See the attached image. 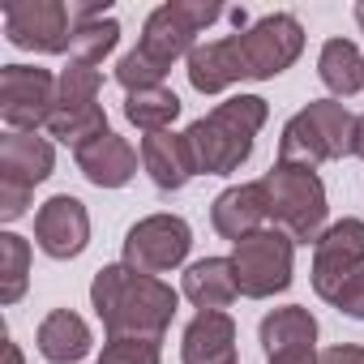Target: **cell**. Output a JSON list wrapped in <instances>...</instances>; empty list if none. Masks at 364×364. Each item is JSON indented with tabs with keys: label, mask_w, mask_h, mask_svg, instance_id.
<instances>
[{
	"label": "cell",
	"mask_w": 364,
	"mask_h": 364,
	"mask_svg": "<svg viewBox=\"0 0 364 364\" xmlns=\"http://www.w3.org/2000/svg\"><path fill=\"white\" fill-rule=\"evenodd\" d=\"M90 309L107 334H137V338L163 343V334L180 309V291L154 274H137L133 266L112 262V266L95 270Z\"/></svg>",
	"instance_id": "6da1fadb"
},
{
	"label": "cell",
	"mask_w": 364,
	"mask_h": 364,
	"mask_svg": "<svg viewBox=\"0 0 364 364\" xmlns=\"http://www.w3.org/2000/svg\"><path fill=\"white\" fill-rule=\"evenodd\" d=\"M270 103L262 95H232L185 129L198 176H232L253 159V137L266 129Z\"/></svg>",
	"instance_id": "7a4b0ae2"
},
{
	"label": "cell",
	"mask_w": 364,
	"mask_h": 364,
	"mask_svg": "<svg viewBox=\"0 0 364 364\" xmlns=\"http://www.w3.org/2000/svg\"><path fill=\"white\" fill-rule=\"evenodd\" d=\"M262 189H266V215L270 228L287 232L296 245H317V236L330 228V202H326V185L321 176L309 167H291V163H274L262 176Z\"/></svg>",
	"instance_id": "3957f363"
},
{
	"label": "cell",
	"mask_w": 364,
	"mask_h": 364,
	"mask_svg": "<svg viewBox=\"0 0 364 364\" xmlns=\"http://www.w3.org/2000/svg\"><path fill=\"white\" fill-rule=\"evenodd\" d=\"M232 266H236V283L245 300H270L283 296L291 287L296 274V240L279 228H262L253 236H245L240 245H232Z\"/></svg>",
	"instance_id": "277c9868"
},
{
	"label": "cell",
	"mask_w": 364,
	"mask_h": 364,
	"mask_svg": "<svg viewBox=\"0 0 364 364\" xmlns=\"http://www.w3.org/2000/svg\"><path fill=\"white\" fill-rule=\"evenodd\" d=\"M223 18V5L215 0H167V5L150 9L146 26H141V52H150L154 60H163L167 69L176 60H189L198 48V35L210 31Z\"/></svg>",
	"instance_id": "5b68a950"
},
{
	"label": "cell",
	"mask_w": 364,
	"mask_h": 364,
	"mask_svg": "<svg viewBox=\"0 0 364 364\" xmlns=\"http://www.w3.org/2000/svg\"><path fill=\"white\" fill-rule=\"evenodd\" d=\"M193 249V228L180 215H146L124 232V253L120 262L133 266L137 274H167L189 262Z\"/></svg>",
	"instance_id": "8992f818"
},
{
	"label": "cell",
	"mask_w": 364,
	"mask_h": 364,
	"mask_svg": "<svg viewBox=\"0 0 364 364\" xmlns=\"http://www.w3.org/2000/svg\"><path fill=\"white\" fill-rule=\"evenodd\" d=\"M56 112V73L39 65L0 69V120L9 133H39Z\"/></svg>",
	"instance_id": "52a82bcc"
},
{
	"label": "cell",
	"mask_w": 364,
	"mask_h": 364,
	"mask_svg": "<svg viewBox=\"0 0 364 364\" xmlns=\"http://www.w3.org/2000/svg\"><path fill=\"white\" fill-rule=\"evenodd\" d=\"M236 43H240L245 65H249V82H270L300 60L304 26L291 14H266V18L249 22V31L236 35Z\"/></svg>",
	"instance_id": "ba28073f"
},
{
	"label": "cell",
	"mask_w": 364,
	"mask_h": 364,
	"mask_svg": "<svg viewBox=\"0 0 364 364\" xmlns=\"http://www.w3.org/2000/svg\"><path fill=\"white\" fill-rule=\"evenodd\" d=\"M5 39L22 52L60 56L73 43V18L65 0H9L5 5Z\"/></svg>",
	"instance_id": "9c48e42d"
},
{
	"label": "cell",
	"mask_w": 364,
	"mask_h": 364,
	"mask_svg": "<svg viewBox=\"0 0 364 364\" xmlns=\"http://www.w3.org/2000/svg\"><path fill=\"white\" fill-rule=\"evenodd\" d=\"M364 270V219H338L330 223L317 245H313V291L334 304V296L343 291V283L351 274Z\"/></svg>",
	"instance_id": "30bf717a"
},
{
	"label": "cell",
	"mask_w": 364,
	"mask_h": 364,
	"mask_svg": "<svg viewBox=\"0 0 364 364\" xmlns=\"http://www.w3.org/2000/svg\"><path fill=\"white\" fill-rule=\"evenodd\" d=\"M35 245L52 262H73L90 245V210L73 193H56L35 210Z\"/></svg>",
	"instance_id": "8fae6325"
},
{
	"label": "cell",
	"mask_w": 364,
	"mask_h": 364,
	"mask_svg": "<svg viewBox=\"0 0 364 364\" xmlns=\"http://www.w3.org/2000/svg\"><path fill=\"white\" fill-rule=\"evenodd\" d=\"M73 163H77V171L90 180L95 189H124L129 180L137 176V163H141V150H133V141L129 137H120V133H103V137H95L90 146H82V150H73Z\"/></svg>",
	"instance_id": "7c38bea8"
},
{
	"label": "cell",
	"mask_w": 364,
	"mask_h": 364,
	"mask_svg": "<svg viewBox=\"0 0 364 364\" xmlns=\"http://www.w3.org/2000/svg\"><path fill=\"white\" fill-rule=\"evenodd\" d=\"M137 150H141V171L150 176V185L159 193H180L198 176L193 154H189V141H185V133H176V129L146 133Z\"/></svg>",
	"instance_id": "4fadbf2b"
},
{
	"label": "cell",
	"mask_w": 364,
	"mask_h": 364,
	"mask_svg": "<svg viewBox=\"0 0 364 364\" xmlns=\"http://www.w3.org/2000/svg\"><path fill=\"white\" fill-rule=\"evenodd\" d=\"M210 228H215L223 240H232V245H240L245 236L270 228L262 180H245V185L223 189V193L215 198V206H210Z\"/></svg>",
	"instance_id": "5bb4252c"
},
{
	"label": "cell",
	"mask_w": 364,
	"mask_h": 364,
	"mask_svg": "<svg viewBox=\"0 0 364 364\" xmlns=\"http://www.w3.org/2000/svg\"><path fill=\"white\" fill-rule=\"evenodd\" d=\"M185 65H189V69H185V73H189V86H193L198 95H223V90H232L236 82L249 77V65H245V56H240L236 35L198 43Z\"/></svg>",
	"instance_id": "9a60e30c"
},
{
	"label": "cell",
	"mask_w": 364,
	"mask_h": 364,
	"mask_svg": "<svg viewBox=\"0 0 364 364\" xmlns=\"http://www.w3.org/2000/svg\"><path fill=\"white\" fill-rule=\"evenodd\" d=\"M317 317L304 304H283L270 309L257 326V343L266 351V360H283V355H313L317 351Z\"/></svg>",
	"instance_id": "2e32d148"
},
{
	"label": "cell",
	"mask_w": 364,
	"mask_h": 364,
	"mask_svg": "<svg viewBox=\"0 0 364 364\" xmlns=\"http://www.w3.org/2000/svg\"><path fill=\"white\" fill-rule=\"evenodd\" d=\"M56 171V146L39 133H5L0 137V180L35 189Z\"/></svg>",
	"instance_id": "e0dca14e"
},
{
	"label": "cell",
	"mask_w": 364,
	"mask_h": 364,
	"mask_svg": "<svg viewBox=\"0 0 364 364\" xmlns=\"http://www.w3.org/2000/svg\"><path fill=\"white\" fill-rule=\"evenodd\" d=\"M180 360L185 364H240L236 360V321L232 313H198L180 334Z\"/></svg>",
	"instance_id": "ac0fdd59"
},
{
	"label": "cell",
	"mask_w": 364,
	"mask_h": 364,
	"mask_svg": "<svg viewBox=\"0 0 364 364\" xmlns=\"http://www.w3.org/2000/svg\"><path fill=\"white\" fill-rule=\"evenodd\" d=\"M180 296H185L198 313H228V304L240 300V283H236V266L232 257H202L185 266V283H180Z\"/></svg>",
	"instance_id": "d6986e66"
},
{
	"label": "cell",
	"mask_w": 364,
	"mask_h": 364,
	"mask_svg": "<svg viewBox=\"0 0 364 364\" xmlns=\"http://www.w3.org/2000/svg\"><path fill=\"white\" fill-rule=\"evenodd\" d=\"M35 343H39L43 360H52V364H82L95 347V334H90L86 317H77L73 309H52L39 321Z\"/></svg>",
	"instance_id": "ffe728a7"
},
{
	"label": "cell",
	"mask_w": 364,
	"mask_h": 364,
	"mask_svg": "<svg viewBox=\"0 0 364 364\" xmlns=\"http://www.w3.org/2000/svg\"><path fill=\"white\" fill-rule=\"evenodd\" d=\"M317 77L330 99H351L364 90V52L351 39H326L317 56Z\"/></svg>",
	"instance_id": "44dd1931"
},
{
	"label": "cell",
	"mask_w": 364,
	"mask_h": 364,
	"mask_svg": "<svg viewBox=\"0 0 364 364\" xmlns=\"http://www.w3.org/2000/svg\"><path fill=\"white\" fill-rule=\"evenodd\" d=\"M304 116L317 124L330 159H351L355 154V116L347 112L343 99H309Z\"/></svg>",
	"instance_id": "7402d4cb"
},
{
	"label": "cell",
	"mask_w": 364,
	"mask_h": 364,
	"mask_svg": "<svg viewBox=\"0 0 364 364\" xmlns=\"http://www.w3.org/2000/svg\"><path fill=\"white\" fill-rule=\"evenodd\" d=\"M180 95L171 86H150V90H137V95H124V120L141 133H163L171 129V120L180 116Z\"/></svg>",
	"instance_id": "603a6c76"
},
{
	"label": "cell",
	"mask_w": 364,
	"mask_h": 364,
	"mask_svg": "<svg viewBox=\"0 0 364 364\" xmlns=\"http://www.w3.org/2000/svg\"><path fill=\"white\" fill-rule=\"evenodd\" d=\"M279 163L309 167V171H317L321 163H330V150H326L317 124L304 116V107H300V112L283 124V133H279Z\"/></svg>",
	"instance_id": "cb8c5ba5"
},
{
	"label": "cell",
	"mask_w": 364,
	"mask_h": 364,
	"mask_svg": "<svg viewBox=\"0 0 364 364\" xmlns=\"http://www.w3.org/2000/svg\"><path fill=\"white\" fill-rule=\"evenodd\" d=\"M107 133V112H103V103H86V107H56L52 112V120H48V137L52 141H60V146H73V150H82V146H90L95 137H103Z\"/></svg>",
	"instance_id": "d4e9b609"
},
{
	"label": "cell",
	"mask_w": 364,
	"mask_h": 364,
	"mask_svg": "<svg viewBox=\"0 0 364 364\" xmlns=\"http://www.w3.org/2000/svg\"><path fill=\"white\" fill-rule=\"evenodd\" d=\"M31 240L18 236V232H5L0 236V304H18L31 287Z\"/></svg>",
	"instance_id": "484cf974"
},
{
	"label": "cell",
	"mask_w": 364,
	"mask_h": 364,
	"mask_svg": "<svg viewBox=\"0 0 364 364\" xmlns=\"http://www.w3.org/2000/svg\"><path fill=\"white\" fill-rule=\"evenodd\" d=\"M120 43V22L116 18H95V22H82L73 26V43H69V60L73 65H103Z\"/></svg>",
	"instance_id": "4316f807"
},
{
	"label": "cell",
	"mask_w": 364,
	"mask_h": 364,
	"mask_svg": "<svg viewBox=\"0 0 364 364\" xmlns=\"http://www.w3.org/2000/svg\"><path fill=\"white\" fill-rule=\"evenodd\" d=\"M99 90H103V73L95 65H65L56 73V107H86V103H99Z\"/></svg>",
	"instance_id": "83f0119b"
},
{
	"label": "cell",
	"mask_w": 364,
	"mask_h": 364,
	"mask_svg": "<svg viewBox=\"0 0 364 364\" xmlns=\"http://www.w3.org/2000/svg\"><path fill=\"white\" fill-rule=\"evenodd\" d=\"M167 73H171V69H167L163 60H154L150 52H141V48H133V52H124V56L116 60V82L124 86V95H137V90L163 86Z\"/></svg>",
	"instance_id": "f1b7e54d"
},
{
	"label": "cell",
	"mask_w": 364,
	"mask_h": 364,
	"mask_svg": "<svg viewBox=\"0 0 364 364\" xmlns=\"http://www.w3.org/2000/svg\"><path fill=\"white\" fill-rule=\"evenodd\" d=\"M99 364H163L159 338H137V334H107Z\"/></svg>",
	"instance_id": "f546056e"
},
{
	"label": "cell",
	"mask_w": 364,
	"mask_h": 364,
	"mask_svg": "<svg viewBox=\"0 0 364 364\" xmlns=\"http://www.w3.org/2000/svg\"><path fill=\"white\" fill-rule=\"evenodd\" d=\"M31 198H35V189H22V185L0 180V219H5V223H18V219L31 210Z\"/></svg>",
	"instance_id": "4dcf8cb0"
},
{
	"label": "cell",
	"mask_w": 364,
	"mask_h": 364,
	"mask_svg": "<svg viewBox=\"0 0 364 364\" xmlns=\"http://www.w3.org/2000/svg\"><path fill=\"white\" fill-rule=\"evenodd\" d=\"M334 309L343 317H351V321H364V270L343 283V291L334 296Z\"/></svg>",
	"instance_id": "1f68e13d"
},
{
	"label": "cell",
	"mask_w": 364,
	"mask_h": 364,
	"mask_svg": "<svg viewBox=\"0 0 364 364\" xmlns=\"http://www.w3.org/2000/svg\"><path fill=\"white\" fill-rule=\"evenodd\" d=\"M317 364H364V347L360 343H334V347L317 351Z\"/></svg>",
	"instance_id": "d6a6232c"
},
{
	"label": "cell",
	"mask_w": 364,
	"mask_h": 364,
	"mask_svg": "<svg viewBox=\"0 0 364 364\" xmlns=\"http://www.w3.org/2000/svg\"><path fill=\"white\" fill-rule=\"evenodd\" d=\"M5 364H22V347L14 338H5Z\"/></svg>",
	"instance_id": "836d02e7"
},
{
	"label": "cell",
	"mask_w": 364,
	"mask_h": 364,
	"mask_svg": "<svg viewBox=\"0 0 364 364\" xmlns=\"http://www.w3.org/2000/svg\"><path fill=\"white\" fill-rule=\"evenodd\" d=\"M355 159H364V112L355 116Z\"/></svg>",
	"instance_id": "e575fe53"
},
{
	"label": "cell",
	"mask_w": 364,
	"mask_h": 364,
	"mask_svg": "<svg viewBox=\"0 0 364 364\" xmlns=\"http://www.w3.org/2000/svg\"><path fill=\"white\" fill-rule=\"evenodd\" d=\"M266 364H317V351H313V355H283V360H266Z\"/></svg>",
	"instance_id": "d590c367"
},
{
	"label": "cell",
	"mask_w": 364,
	"mask_h": 364,
	"mask_svg": "<svg viewBox=\"0 0 364 364\" xmlns=\"http://www.w3.org/2000/svg\"><path fill=\"white\" fill-rule=\"evenodd\" d=\"M351 18H355V26L364 31V0H360V5H355V9H351Z\"/></svg>",
	"instance_id": "8d00e7d4"
}]
</instances>
